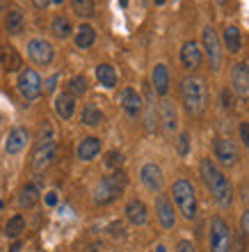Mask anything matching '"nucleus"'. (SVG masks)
I'll list each match as a JSON object with an SVG mask.
<instances>
[{
    "label": "nucleus",
    "instance_id": "f257e3e1",
    "mask_svg": "<svg viewBox=\"0 0 249 252\" xmlns=\"http://www.w3.org/2000/svg\"><path fill=\"white\" fill-rule=\"evenodd\" d=\"M199 170H201V179H203V184H206V188L210 190L213 199H215L222 209H229L231 202H233V190H231V184H229V179L224 177V172L210 158H203Z\"/></svg>",
    "mask_w": 249,
    "mask_h": 252
},
{
    "label": "nucleus",
    "instance_id": "f03ea898",
    "mask_svg": "<svg viewBox=\"0 0 249 252\" xmlns=\"http://www.w3.org/2000/svg\"><path fill=\"white\" fill-rule=\"evenodd\" d=\"M181 99L185 103V110L190 115H201L206 110V85L201 78L188 76L181 80Z\"/></svg>",
    "mask_w": 249,
    "mask_h": 252
},
{
    "label": "nucleus",
    "instance_id": "7ed1b4c3",
    "mask_svg": "<svg viewBox=\"0 0 249 252\" xmlns=\"http://www.w3.org/2000/svg\"><path fill=\"white\" fill-rule=\"evenodd\" d=\"M126 186H128V177H126V172L114 170L112 174L103 177V179L96 184V188H94V202L101 204V206L110 204V202H114V199L124 192Z\"/></svg>",
    "mask_w": 249,
    "mask_h": 252
},
{
    "label": "nucleus",
    "instance_id": "20e7f679",
    "mask_svg": "<svg viewBox=\"0 0 249 252\" xmlns=\"http://www.w3.org/2000/svg\"><path fill=\"white\" fill-rule=\"evenodd\" d=\"M171 199H174L178 213H181L185 220L197 218V213H199V209H197V192H194V188H192L190 181H185V179L174 181V186H171Z\"/></svg>",
    "mask_w": 249,
    "mask_h": 252
},
{
    "label": "nucleus",
    "instance_id": "39448f33",
    "mask_svg": "<svg viewBox=\"0 0 249 252\" xmlns=\"http://www.w3.org/2000/svg\"><path fill=\"white\" fill-rule=\"evenodd\" d=\"M16 87H19V94L26 101H37L41 96V92H44V80L34 69L28 66V69H21Z\"/></svg>",
    "mask_w": 249,
    "mask_h": 252
},
{
    "label": "nucleus",
    "instance_id": "423d86ee",
    "mask_svg": "<svg viewBox=\"0 0 249 252\" xmlns=\"http://www.w3.org/2000/svg\"><path fill=\"white\" fill-rule=\"evenodd\" d=\"M231 243H233V236H231L226 220L213 218V222H210V252H229Z\"/></svg>",
    "mask_w": 249,
    "mask_h": 252
},
{
    "label": "nucleus",
    "instance_id": "0eeeda50",
    "mask_svg": "<svg viewBox=\"0 0 249 252\" xmlns=\"http://www.w3.org/2000/svg\"><path fill=\"white\" fill-rule=\"evenodd\" d=\"M201 44H203V51L208 55V62L213 66V71H220L222 66V46H220V37L213 28H203V34H201Z\"/></svg>",
    "mask_w": 249,
    "mask_h": 252
},
{
    "label": "nucleus",
    "instance_id": "6e6552de",
    "mask_svg": "<svg viewBox=\"0 0 249 252\" xmlns=\"http://www.w3.org/2000/svg\"><path fill=\"white\" fill-rule=\"evenodd\" d=\"M28 58H30L34 64L48 66L53 62V58H55V48H53L51 41L37 37V39L28 41Z\"/></svg>",
    "mask_w": 249,
    "mask_h": 252
},
{
    "label": "nucleus",
    "instance_id": "1a4fd4ad",
    "mask_svg": "<svg viewBox=\"0 0 249 252\" xmlns=\"http://www.w3.org/2000/svg\"><path fill=\"white\" fill-rule=\"evenodd\" d=\"M55 158H57V145L55 142H51V145H37V149L32 154V160H30V167H32L34 172H41L48 165H53Z\"/></svg>",
    "mask_w": 249,
    "mask_h": 252
},
{
    "label": "nucleus",
    "instance_id": "9d476101",
    "mask_svg": "<svg viewBox=\"0 0 249 252\" xmlns=\"http://www.w3.org/2000/svg\"><path fill=\"white\" fill-rule=\"evenodd\" d=\"M158 122L163 124V131L167 135L178 128V113H176V106H174V101L169 99H163L160 101V108H158Z\"/></svg>",
    "mask_w": 249,
    "mask_h": 252
},
{
    "label": "nucleus",
    "instance_id": "9b49d317",
    "mask_svg": "<svg viewBox=\"0 0 249 252\" xmlns=\"http://www.w3.org/2000/svg\"><path fill=\"white\" fill-rule=\"evenodd\" d=\"M119 103H121V108H124V113L128 117H138L142 113V108H144V101H142L139 92L133 90V87H124L119 92Z\"/></svg>",
    "mask_w": 249,
    "mask_h": 252
},
{
    "label": "nucleus",
    "instance_id": "f8f14e48",
    "mask_svg": "<svg viewBox=\"0 0 249 252\" xmlns=\"http://www.w3.org/2000/svg\"><path fill=\"white\" fill-rule=\"evenodd\" d=\"M215 158L224 167H233L238 163V147L229 138H217L215 140Z\"/></svg>",
    "mask_w": 249,
    "mask_h": 252
},
{
    "label": "nucleus",
    "instance_id": "ddd939ff",
    "mask_svg": "<svg viewBox=\"0 0 249 252\" xmlns=\"http://www.w3.org/2000/svg\"><path fill=\"white\" fill-rule=\"evenodd\" d=\"M231 83H233V92L238 96H249V64L247 62H238L231 69Z\"/></svg>",
    "mask_w": 249,
    "mask_h": 252
},
{
    "label": "nucleus",
    "instance_id": "4468645a",
    "mask_svg": "<svg viewBox=\"0 0 249 252\" xmlns=\"http://www.w3.org/2000/svg\"><path fill=\"white\" fill-rule=\"evenodd\" d=\"M28 142H30V131L23 128V126H16V128L9 131V135L5 140V152L12 154V156L14 154H21L28 147Z\"/></svg>",
    "mask_w": 249,
    "mask_h": 252
},
{
    "label": "nucleus",
    "instance_id": "2eb2a0df",
    "mask_svg": "<svg viewBox=\"0 0 249 252\" xmlns=\"http://www.w3.org/2000/svg\"><path fill=\"white\" fill-rule=\"evenodd\" d=\"M156 216L160 220V225L165 229H171V227L176 225V213H174V204H171V199L167 195H158L156 199Z\"/></svg>",
    "mask_w": 249,
    "mask_h": 252
},
{
    "label": "nucleus",
    "instance_id": "dca6fc26",
    "mask_svg": "<svg viewBox=\"0 0 249 252\" xmlns=\"http://www.w3.org/2000/svg\"><path fill=\"white\" fill-rule=\"evenodd\" d=\"M181 62H183L185 69H199L203 62V51L201 46H199L197 41L192 39V41H185L183 48H181Z\"/></svg>",
    "mask_w": 249,
    "mask_h": 252
},
{
    "label": "nucleus",
    "instance_id": "f3484780",
    "mask_svg": "<svg viewBox=\"0 0 249 252\" xmlns=\"http://www.w3.org/2000/svg\"><path fill=\"white\" fill-rule=\"evenodd\" d=\"M139 179H142V184L153 192H160V188H163V184H165L163 170H160L156 163H146V165L142 167V172H139Z\"/></svg>",
    "mask_w": 249,
    "mask_h": 252
},
{
    "label": "nucleus",
    "instance_id": "a211bd4d",
    "mask_svg": "<svg viewBox=\"0 0 249 252\" xmlns=\"http://www.w3.org/2000/svg\"><path fill=\"white\" fill-rule=\"evenodd\" d=\"M101 147H103V142H101V138H96V135H89V138H83L78 142V149H76V154H78L80 160H94L96 156L101 154Z\"/></svg>",
    "mask_w": 249,
    "mask_h": 252
},
{
    "label": "nucleus",
    "instance_id": "6ab92c4d",
    "mask_svg": "<svg viewBox=\"0 0 249 252\" xmlns=\"http://www.w3.org/2000/svg\"><path fill=\"white\" fill-rule=\"evenodd\" d=\"M126 218H128V222L135 225V227L146 225V218H149L146 204L142 202V199H131V202L126 204Z\"/></svg>",
    "mask_w": 249,
    "mask_h": 252
},
{
    "label": "nucleus",
    "instance_id": "aec40b11",
    "mask_svg": "<svg viewBox=\"0 0 249 252\" xmlns=\"http://www.w3.org/2000/svg\"><path fill=\"white\" fill-rule=\"evenodd\" d=\"M151 85H153L156 94L167 96V92H169V69H167V64H156L153 66V73H151Z\"/></svg>",
    "mask_w": 249,
    "mask_h": 252
},
{
    "label": "nucleus",
    "instance_id": "412c9836",
    "mask_svg": "<svg viewBox=\"0 0 249 252\" xmlns=\"http://www.w3.org/2000/svg\"><path fill=\"white\" fill-rule=\"evenodd\" d=\"M53 106H55V113L59 120H71L76 113V96H71L69 92H59Z\"/></svg>",
    "mask_w": 249,
    "mask_h": 252
},
{
    "label": "nucleus",
    "instance_id": "4be33fe9",
    "mask_svg": "<svg viewBox=\"0 0 249 252\" xmlns=\"http://www.w3.org/2000/svg\"><path fill=\"white\" fill-rule=\"evenodd\" d=\"M0 64L5 66L7 71H19L23 66V60H21L19 51L14 46H0Z\"/></svg>",
    "mask_w": 249,
    "mask_h": 252
},
{
    "label": "nucleus",
    "instance_id": "5701e85b",
    "mask_svg": "<svg viewBox=\"0 0 249 252\" xmlns=\"http://www.w3.org/2000/svg\"><path fill=\"white\" fill-rule=\"evenodd\" d=\"M94 41H96V30H94V26H89V23H83L80 28H76V46H78L80 51L92 48Z\"/></svg>",
    "mask_w": 249,
    "mask_h": 252
},
{
    "label": "nucleus",
    "instance_id": "b1692460",
    "mask_svg": "<svg viewBox=\"0 0 249 252\" xmlns=\"http://www.w3.org/2000/svg\"><path fill=\"white\" fill-rule=\"evenodd\" d=\"M222 41L224 46L229 48V53H240L243 51V37H240V30L236 26H226L224 28V34H222Z\"/></svg>",
    "mask_w": 249,
    "mask_h": 252
},
{
    "label": "nucleus",
    "instance_id": "393cba45",
    "mask_svg": "<svg viewBox=\"0 0 249 252\" xmlns=\"http://www.w3.org/2000/svg\"><path fill=\"white\" fill-rule=\"evenodd\" d=\"M23 26H26V16L21 9H9L5 16V30L9 34H21L23 32Z\"/></svg>",
    "mask_w": 249,
    "mask_h": 252
},
{
    "label": "nucleus",
    "instance_id": "a878e982",
    "mask_svg": "<svg viewBox=\"0 0 249 252\" xmlns=\"http://www.w3.org/2000/svg\"><path fill=\"white\" fill-rule=\"evenodd\" d=\"M103 113H101V108L99 106H94V103H87L85 108H83V115H80V122H83V124L85 126H89V128H92V126H101L103 124Z\"/></svg>",
    "mask_w": 249,
    "mask_h": 252
},
{
    "label": "nucleus",
    "instance_id": "bb28decb",
    "mask_svg": "<svg viewBox=\"0 0 249 252\" xmlns=\"http://www.w3.org/2000/svg\"><path fill=\"white\" fill-rule=\"evenodd\" d=\"M96 80H99L103 87L112 90V87L117 85V69L112 64H99L96 66Z\"/></svg>",
    "mask_w": 249,
    "mask_h": 252
},
{
    "label": "nucleus",
    "instance_id": "cd10ccee",
    "mask_svg": "<svg viewBox=\"0 0 249 252\" xmlns=\"http://www.w3.org/2000/svg\"><path fill=\"white\" fill-rule=\"evenodd\" d=\"M51 32L55 34L57 39H69L73 32L71 21L66 19V16H55V19L51 21Z\"/></svg>",
    "mask_w": 249,
    "mask_h": 252
},
{
    "label": "nucleus",
    "instance_id": "c85d7f7f",
    "mask_svg": "<svg viewBox=\"0 0 249 252\" xmlns=\"http://www.w3.org/2000/svg\"><path fill=\"white\" fill-rule=\"evenodd\" d=\"M37 202H39V188L34 184H28V186L21 188V195H19L21 209H32Z\"/></svg>",
    "mask_w": 249,
    "mask_h": 252
},
{
    "label": "nucleus",
    "instance_id": "c756f323",
    "mask_svg": "<svg viewBox=\"0 0 249 252\" xmlns=\"http://www.w3.org/2000/svg\"><path fill=\"white\" fill-rule=\"evenodd\" d=\"M71 7H73V12L78 14L80 19H92L94 12H96L94 0H71Z\"/></svg>",
    "mask_w": 249,
    "mask_h": 252
},
{
    "label": "nucleus",
    "instance_id": "7c9ffc66",
    "mask_svg": "<svg viewBox=\"0 0 249 252\" xmlns=\"http://www.w3.org/2000/svg\"><path fill=\"white\" fill-rule=\"evenodd\" d=\"M23 229H26V220H23V216H14V218L7 220L5 234L9 236V239H19L21 234H23Z\"/></svg>",
    "mask_w": 249,
    "mask_h": 252
},
{
    "label": "nucleus",
    "instance_id": "2f4dec72",
    "mask_svg": "<svg viewBox=\"0 0 249 252\" xmlns=\"http://www.w3.org/2000/svg\"><path fill=\"white\" fill-rule=\"evenodd\" d=\"M87 90H89V85H87L85 76H73V78L69 80V90H66V92L71 94V96H83Z\"/></svg>",
    "mask_w": 249,
    "mask_h": 252
},
{
    "label": "nucleus",
    "instance_id": "473e14b6",
    "mask_svg": "<svg viewBox=\"0 0 249 252\" xmlns=\"http://www.w3.org/2000/svg\"><path fill=\"white\" fill-rule=\"evenodd\" d=\"M103 163H105V167H110L112 172H114V170H119V167L124 165V154L117 152V149H110V152L105 154Z\"/></svg>",
    "mask_w": 249,
    "mask_h": 252
},
{
    "label": "nucleus",
    "instance_id": "72a5a7b5",
    "mask_svg": "<svg viewBox=\"0 0 249 252\" xmlns=\"http://www.w3.org/2000/svg\"><path fill=\"white\" fill-rule=\"evenodd\" d=\"M51 142H55V131H53L51 124H44L39 135V145H51Z\"/></svg>",
    "mask_w": 249,
    "mask_h": 252
},
{
    "label": "nucleus",
    "instance_id": "f704fd0d",
    "mask_svg": "<svg viewBox=\"0 0 249 252\" xmlns=\"http://www.w3.org/2000/svg\"><path fill=\"white\" fill-rule=\"evenodd\" d=\"M220 99H222V108H224V110H233V108H236L233 92H229V90H222V92H220Z\"/></svg>",
    "mask_w": 249,
    "mask_h": 252
},
{
    "label": "nucleus",
    "instance_id": "c9c22d12",
    "mask_svg": "<svg viewBox=\"0 0 249 252\" xmlns=\"http://www.w3.org/2000/svg\"><path fill=\"white\" fill-rule=\"evenodd\" d=\"M188 152H190V135H188V133H181V135H178V154H181V156H188Z\"/></svg>",
    "mask_w": 249,
    "mask_h": 252
},
{
    "label": "nucleus",
    "instance_id": "e433bc0d",
    "mask_svg": "<svg viewBox=\"0 0 249 252\" xmlns=\"http://www.w3.org/2000/svg\"><path fill=\"white\" fill-rule=\"evenodd\" d=\"M108 232H110V236H114V239H124L126 236L124 225H121V222H112V225L108 227Z\"/></svg>",
    "mask_w": 249,
    "mask_h": 252
},
{
    "label": "nucleus",
    "instance_id": "4c0bfd02",
    "mask_svg": "<svg viewBox=\"0 0 249 252\" xmlns=\"http://www.w3.org/2000/svg\"><path fill=\"white\" fill-rule=\"evenodd\" d=\"M176 252H197V248L192 246V241H178Z\"/></svg>",
    "mask_w": 249,
    "mask_h": 252
},
{
    "label": "nucleus",
    "instance_id": "58836bf2",
    "mask_svg": "<svg viewBox=\"0 0 249 252\" xmlns=\"http://www.w3.org/2000/svg\"><path fill=\"white\" fill-rule=\"evenodd\" d=\"M240 138H243V142L249 147V122H243V124H240Z\"/></svg>",
    "mask_w": 249,
    "mask_h": 252
},
{
    "label": "nucleus",
    "instance_id": "ea45409f",
    "mask_svg": "<svg viewBox=\"0 0 249 252\" xmlns=\"http://www.w3.org/2000/svg\"><path fill=\"white\" fill-rule=\"evenodd\" d=\"M57 192L55 190H51V192H46V197H44V202H46L48 206H57Z\"/></svg>",
    "mask_w": 249,
    "mask_h": 252
},
{
    "label": "nucleus",
    "instance_id": "a19ab883",
    "mask_svg": "<svg viewBox=\"0 0 249 252\" xmlns=\"http://www.w3.org/2000/svg\"><path fill=\"white\" fill-rule=\"evenodd\" d=\"M57 78H59L57 73H53L51 78L46 80V92H53V90H55V85H57Z\"/></svg>",
    "mask_w": 249,
    "mask_h": 252
},
{
    "label": "nucleus",
    "instance_id": "79ce46f5",
    "mask_svg": "<svg viewBox=\"0 0 249 252\" xmlns=\"http://www.w3.org/2000/svg\"><path fill=\"white\" fill-rule=\"evenodd\" d=\"M240 227H243V232H249V211L243 213V218H240Z\"/></svg>",
    "mask_w": 249,
    "mask_h": 252
},
{
    "label": "nucleus",
    "instance_id": "37998d69",
    "mask_svg": "<svg viewBox=\"0 0 249 252\" xmlns=\"http://www.w3.org/2000/svg\"><path fill=\"white\" fill-rule=\"evenodd\" d=\"M32 5L37 7V9H46V7L51 5V0H32Z\"/></svg>",
    "mask_w": 249,
    "mask_h": 252
},
{
    "label": "nucleus",
    "instance_id": "c03bdc74",
    "mask_svg": "<svg viewBox=\"0 0 249 252\" xmlns=\"http://www.w3.org/2000/svg\"><path fill=\"white\" fill-rule=\"evenodd\" d=\"M21 246H23L21 241H16V243H12V248H9V252H19V250H21Z\"/></svg>",
    "mask_w": 249,
    "mask_h": 252
},
{
    "label": "nucleus",
    "instance_id": "a18cd8bd",
    "mask_svg": "<svg viewBox=\"0 0 249 252\" xmlns=\"http://www.w3.org/2000/svg\"><path fill=\"white\" fill-rule=\"evenodd\" d=\"M229 2H231V0H217V5H222V7H224V5H229Z\"/></svg>",
    "mask_w": 249,
    "mask_h": 252
},
{
    "label": "nucleus",
    "instance_id": "49530a36",
    "mask_svg": "<svg viewBox=\"0 0 249 252\" xmlns=\"http://www.w3.org/2000/svg\"><path fill=\"white\" fill-rule=\"evenodd\" d=\"M119 5H121V7H128V0H119Z\"/></svg>",
    "mask_w": 249,
    "mask_h": 252
},
{
    "label": "nucleus",
    "instance_id": "de8ad7c7",
    "mask_svg": "<svg viewBox=\"0 0 249 252\" xmlns=\"http://www.w3.org/2000/svg\"><path fill=\"white\" fill-rule=\"evenodd\" d=\"M51 2H55V5H62V2H64V0H51Z\"/></svg>",
    "mask_w": 249,
    "mask_h": 252
},
{
    "label": "nucleus",
    "instance_id": "09e8293b",
    "mask_svg": "<svg viewBox=\"0 0 249 252\" xmlns=\"http://www.w3.org/2000/svg\"><path fill=\"white\" fill-rule=\"evenodd\" d=\"M153 2H156V5H165V0H153Z\"/></svg>",
    "mask_w": 249,
    "mask_h": 252
},
{
    "label": "nucleus",
    "instance_id": "8fccbe9b",
    "mask_svg": "<svg viewBox=\"0 0 249 252\" xmlns=\"http://www.w3.org/2000/svg\"><path fill=\"white\" fill-rule=\"evenodd\" d=\"M0 211H2V199H0Z\"/></svg>",
    "mask_w": 249,
    "mask_h": 252
},
{
    "label": "nucleus",
    "instance_id": "3c124183",
    "mask_svg": "<svg viewBox=\"0 0 249 252\" xmlns=\"http://www.w3.org/2000/svg\"><path fill=\"white\" fill-rule=\"evenodd\" d=\"M0 122H2V115H0Z\"/></svg>",
    "mask_w": 249,
    "mask_h": 252
}]
</instances>
